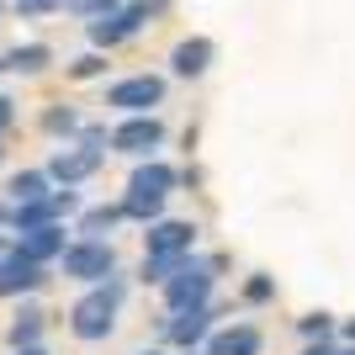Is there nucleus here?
<instances>
[{"label":"nucleus","instance_id":"39448f33","mask_svg":"<svg viewBox=\"0 0 355 355\" xmlns=\"http://www.w3.org/2000/svg\"><path fill=\"white\" fill-rule=\"evenodd\" d=\"M170 144V128H164L159 112H128V117L112 122V144L106 154H122V159H148Z\"/></svg>","mask_w":355,"mask_h":355},{"label":"nucleus","instance_id":"f704fd0d","mask_svg":"<svg viewBox=\"0 0 355 355\" xmlns=\"http://www.w3.org/2000/svg\"><path fill=\"white\" fill-rule=\"evenodd\" d=\"M6 218H11V202H6V196H0V228H6Z\"/></svg>","mask_w":355,"mask_h":355},{"label":"nucleus","instance_id":"412c9836","mask_svg":"<svg viewBox=\"0 0 355 355\" xmlns=\"http://www.w3.org/2000/svg\"><path fill=\"white\" fill-rule=\"evenodd\" d=\"M106 69H112V53H101V48H85V53H74V59L64 64V80H74V85H90V80H106Z\"/></svg>","mask_w":355,"mask_h":355},{"label":"nucleus","instance_id":"c756f323","mask_svg":"<svg viewBox=\"0 0 355 355\" xmlns=\"http://www.w3.org/2000/svg\"><path fill=\"white\" fill-rule=\"evenodd\" d=\"M334 345H340V340H308L297 355H334Z\"/></svg>","mask_w":355,"mask_h":355},{"label":"nucleus","instance_id":"ea45409f","mask_svg":"<svg viewBox=\"0 0 355 355\" xmlns=\"http://www.w3.org/2000/svg\"><path fill=\"white\" fill-rule=\"evenodd\" d=\"M0 16H6V0H0Z\"/></svg>","mask_w":355,"mask_h":355},{"label":"nucleus","instance_id":"5701e85b","mask_svg":"<svg viewBox=\"0 0 355 355\" xmlns=\"http://www.w3.org/2000/svg\"><path fill=\"white\" fill-rule=\"evenodd\" d=\"M297 340L308 345V340H340V318L324 308H308L302 318H297Z\"/></svg>","mask_w":355,"mask_h":355},{"label":"nucleus","instance_id":"c9c22d12","mask_svg":"<svg viewBox=\"0 0 355 355\" xmlns=\"http://www.w3.org/2000/svg\"><path fill=\"white\" fill-rule=\"evenodd\" d=\"M6 250H11V234H6V228H0V254H6Z\"/></svg>","mask_w":355,"mask_h":355},{"label":"nucleus","instance_id":"a211bd4d","mask_svg":"<svg viewBox=\"0 0 355 355\" xmlns=\"http://www.w3.org/2000/svg\"><path fill=\"white\" fill-rule=\"evenodd\" d=\"M53 191V180H48L43 164H27V170H11L6 175V202H37V196Z\"/></svg>","mask_w":355,"mask_h":355},{"label":"nucleus","instance_id":"f03ea898","mask_svg":"<svg viewBox=\"0 0 355 355\" xmlns=\"http://www.w3.org/2000/svg\"><path fill=\"white\" fill-rule=\"evenodd\" d=\"M218 270H212V260L207 254H186L170 276H164V286H159V297H164V313H180V308H207L212 297H218Z\"/></svg>","mask_w":355,"mask_h":355},{"label":"nucleus","instance_id":"423d86ee","mask_svg":"<svg viewBox=\"0 0 355 355\" xmlns=\"http://www.w3.org/2000/svg\"><path fill=\"white\" fill-rule=\"evenodd\" d=\"M144 27H154V11H148L144 0H122L117 11L90 16V21H85V37H90V48H101V53H117V48H122V43H133Z\"/></svg>","mask_w":355,"mask_h":355},{"label":"nucleus","instance_id":"0eeeda50","mask_svg":"<svg viewBox=\"0 0 355 355\" xmlns=\"http://www.w3.org/2000/svg\"><path fill=\"white\" fill-rule=\"evenodd\" d=\"M164 96H170V74H154V69H138V74H122L106 85V106L128 117V112H159Z\"/></svg>","mask_w":355,"mask_h":355},{"label":"nucleus","instance_id":"b1692460","mask_svg":"<svg viewBox=\"0 0 355 355\" xmlns=\"http://www.w3.org/2000/svg\"><path fill=\"white\" fill-rule=\"evenodd\" d=\"M180 260H186V254H144V260H138V282L159 292V286H164V276H170V270H175Z\"/></svg>","mask_w":355,"mask_h":355},{"label":"nucleus","instance_id":"aec40b11","mask_svg":"<svg viewBox=\"0 0 355 355\" xmlns=\"http://www.w3.org/2000/svg\"><path fill=\"white\" fill-rule=\"evenodd\" d=\"M48 64H53V48H48V43H16L11 53H6V69L27 74V80H32V74H43Z\"/></svg>","mask_w":355,"mask_h":355},{"label":"nucleus","instance_id":"dca6fc26","mask_svg":"<svg viewBox=\"0 0 355 355\" xmlns=\"http://www.w3.org/2000/svg\"><path fill=\"white\" fill-rule=\"evenodd\" d=\"M117 228H128V218H122L117 202H90V207H80L74 223H69L74 239H112Z\"/></svg>","mask_w":355,"mask_h":355},{"label":"nucleus","instance_id":"c85d7f7f","mask_svg":"<svg viewBox=\"0 0 355 355\" xmlns=\"http://www.w3.org/2000/svg\"><path fill=\"white\" fill-rule=\"evenodd\" d=\"M16 128V96H6L0 90V144H6V133Z\"/></svg>","mask_w":355,"mask_h":355},{"label":"nucleus","instance_id":"bb28decb","mask_svg":"<svg viewBox=\"0 0 355 355\" xmlns=\"http://www.w3.org/2000/svg\"><path fill=\"white\" fill-rule=\"evenodd\" d=\"M21 16H53V11H64V0H11Z\"/></svg>","mask_w":355,"mask_h":355},{"label":"nucleus","instance_id":"e433bc0d","mask_svg":"<svg viewBox=\"0 0 355 355\" xmlns=\"http://www.w3.org/2000/svg\"><path fill=\"white\" fill-rule=\"evenodd\" d=\"M175 355H202V345H191V350H175Z\"/></svg>","mask_w":355,"mask_h":355},{"label":"nucleus","instance_id":"7ed1b4c3","mask_svg":"<svg viewBox=\"0 0 355 355\" xmlns=\"http://www.w3.org/2000/svg\"><path fill=\"white\" fill-rule=\"evenodd\" d=\"M223 318H228V302H218V297H212L207 308L159 313V318H154V345H164V350H191V345L207 340L212 324H223Z\"/></svg>","mask_w":355,"mask_h":355},{"label":"nucleus","instance_id":"a878e982","mask_svg":"<svg viewBox=\"0 0 355 355\" xmlns=\"http://www.w3.org/2000/svg\"><path fill=\"white\" fill-rule=\"evenodd\" d=\"M74 138H80V144H90V148H106V144H112V128H106V122H90V117H85Z\"/></svg>","mask_w":355,"mask_h":355},{"label":"nucleus","instance_id":"1a4fd4ad","mask_svg":"<svg viewBox=\"0 0 355 355\" xmlns=\"http://www.w3.org/2000/svg\"><path fill=\"white\" fill-rule=\"evenodd\" d=\"M48 282H53V270H48V266H37V260H27V254H16V250L0 254V302L37 297Z\"/></svg>","mask_w":355,"mask_h":355},{"label":"nucleus","instance_id":"f8f14e48","mask_svg":"<svg viewBox=\"0 0 355 355\" xmlns=\"http://www.w3.org/2000/svg\"><path fill=\"white\" fill-rule=\"evenodd\" d=\"M202 355H266V329L250 324V318L212 324V334L202 340Z\"/></svg>","mask_w":355,"mask_h":355},{"label":"nucleus","instance_id":"4c0bfd02","mask_svg":"<svg viewBox=\"0 0 355 355\" xmlns=\"http://www.w3.org/2000/svg\"><path fill=\"white\" fill-rule=\"evenodd\" d=\"M0 170H6V148H0Z\"/></svg>","mask_w":355,"mask_h":355},{"label":"nucleus","instance_id":"6ab92c4d","mask_svg":"<svg viewBox=\"0 0 355 355\" xmlns=\"http://www.w3.org/2000/svg\"><path fill=\"white\" fill-rule=\"evenodd\" d=\"M276 297H282V286H276V276H270V270H250V276H244V282H239V308H270V302H276Z\"/></svg>","mask_w":355,"mask_h":355},{"label":"nucleus","instance_id":"f3484780","mask_svg":"<svg viewBox=\"0 0 355 355\" xmlns=\"http://www.w3.org/2000/svg\"><path fill=\"white\" fill-rule=\"evenodd\" d=\"M80 122H85V112L69 101H48L43 112H37V128H43V138H53V144H69L74 133H80Z\"/></svg>","mask_w":355,"mask_h":355},{"label":"nucleus","instance_id":"4be33fe9","mask_svg":"<svg viewBox=\"0 0 355 355\" xmlns=\"http://www.w3.org/2000/svg\"><path fill=\"white\" fill-rule=\"evenodd\" d=\"M117 207H122V218H128V223H138V228H144V223L164 218V207H170V202H164V196H138V191H122V196H117Z\"/></svg>","mask_w":355,"mask_h":355},{"label":"nucleus","instance_id":"473e14b6","mask_svg":"<svg viewBox=\"0 0 355 355\" xmlns=\"http://www.w3.org/2000/svg\"><path fill=\"white\" fill-rule=\"evenodd\" d=\"M334 355H355V345H350V340H340V345H334Z\"/></svg>","mask_w":355,"mask_h":355},{"label":"nucleus","instance_id":"4468645a","mask_svg":"<svg viewBox=\"0 0 355 355\" xmlns=\"http://www.w3.org/2000/svg\"><path fill=\"white\" fill-rule=\"evenodd\" d=\"M218 64V43L212 37H180L175 48H170V74L175 80H207V69Z\"/></svg>","mask_w":355,"mask_h":355},{"label":"nucleus","instance_id":"2eb2a0df","mask_svg":"<svg viewBox=\"0 0 355 355\" xmlns=\"http://www.w3.org/2000/svg\"><path fill=\"white\" fill-rule=\"evenodd\" d=\"M43 334H48V308L37 297H21L11 308V324H6V350H16V345H43Z\"/></svg>","mask_w":355,"mask_h":355},{"label":"nucleus","instance_id":"ddd939ff","mask_svg":"<svg viewBox=\"0 0 355 355\" xmlns=\"http://www.w3.org/2000/svg\"><path fill=\"white\" fill-rule=\"evenodd\" d=\"M122 191H138V196H170L180 191V164H170L164 154H148V159H133V170H128V186Z\"/></svg>","mask_w":355,"mask_h":355},{"label":"nucleus","instance_id":"393cba45","mask_svg":"<svg viewBox=\"0 0 355 355\" xmlns=\"http://www.w3.org/2000/svg\"><path fill=\"white\" fill-rule=\"evenodd\" d=\"M69 6V16H80V21H90V16H106V11H117L122 0H64Z\"/></svg>","mask_w":355,"mask_h":355},{"label":"nucleus","instance_id":"9b49d317","mask_svg":"<svg viewBox=\"0 0 355 355\" xmlns=\"http://www.w3.org/2000/svg\"><path fill=\"white\" fill-rule=\"evenodd\" d=\"M69 239H74V234H69V223H37V228H16V234H11V250L53 270Z\"/></svg>","mask_w":355,"mask_h":355},{"label":"nucleus","instance_id":"9d476101","mask_svg":"<svg viewBox=\"0 0 355 355\" xmlns=\"http://www.w3.org/2000/svg\"><path fill=\"white\" fill-rule=\"evenodd\" d=\"M196 239H202V223H191V218L164 212V218L144 223V254H191Z\"/></svg>","mask_w":355,"mask_h":355},{"label":"nucleus","instance_id":"2f4dec72","mask_svg":"<svg viewBox=\"0 0 355 355\" xmlns=\"http://www.w3.org/2000/svg\"><path fill=\"white\" fill-rule=\"evenodd\" d=\"M340 340H350V345H355V318H340Z\"/></svg>","mask_w":355,"mask_h":355},{"label":"nucleus","instance_id":"6e6552de","mask_svg":"<svg viewBox=\"0 0 355 355\" xmlns=\"http://www.w3.org/2000/svg\"><path fill=\"white\" fill-rule=\"evenodd\" d=\"M101 164H106V148H90V144H80V138H69V144H59L53 154H48V180L53 186H85V180H96L101 175Z\"/></svg>","mask_w":355,"mask_h":355},{"label":"nucleus","instance_id":"72a5a7b5","mask_svg":"<svg viewBox=\"0 0 355 355\" xmlns=\"http://www.w3.org/2000/svg\"><path fill=\"white\" fill-rule=\"evenodd\" d=\"M133 355H170L164 345H148V350H133Z\"/></svg>","mask_w":355,"mask_h":355},{"label":"nucleus","instance_id":"7c9ffc66","mask_svg":"<svg viewBox=\"0 0 355 355\" xmlns=\"http://www.w3.org/2000/svg\"><path fill=\"white\" fill-rule=\"evenodd\" d=\"M11 355H48V345H16Z\"/></svg>","mask_w":355,"mask_h":355},{"label":"nucleus","instance_id":"58836bf2","mask_svg":"<svg viewBox=\"0 0 355 355\" xmlns=\"http://www.w3.org/2000/svg\"><path fill=\"white\" fill-rule=\"evenodd\" d=\"M0 74H6V53H0Z\"/></svg>","mask_w":355,"mask_h":355},{"label":"nucleus","instance_id":"f257e3e1","mask_svg":"<svg viewBox=\"0 0 355 355\" xmlns=\"http://www.w3.org/2000/svg\"><path fill=\"white\" fill-rule=\"evenodd\" d=\"M128 292H133V282H128V270H112L106 282H96V286H80V297L69 302V334L80 345H106L112 334H117V318H122V308H128Z\"/></svg>","mask_w":355,"mask_h":355},{"label":"nucleus","instance_id":"20e7f679","mask_svg":"<svg viewBox=\"0 0 355 355\" xmlns=\"http://www.w3.org/2000/svg\"><path fill=\"white\" fill-rule=\"evenodd\" d=\"M117 266L122 260H117V244H112V239H69L53 270H59L64 282H74V286H96V282H106Z\"/></svg>","mask_w":355,"mask_h":355},{"label":"nucleus","instance_id":"cd10ccee","mask_svg":"<svg viewBox=\"0 0 355 355\" xmlns=\"http://www.w3.org/2000/svg\"><path fill=\"white\" fill-rule=\"evenodd\" d=\"M202 186H207V170H202V164H180V191H202Z\"/></svg>","mask_w":355,"mask_h":355}]
</instances>
